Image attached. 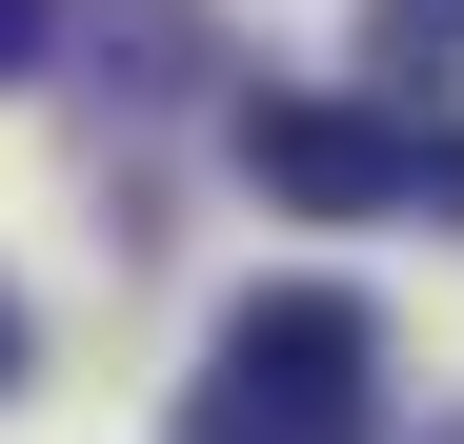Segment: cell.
Listing matches in <instances>:
<instances>
[{"instance_id": "6da1fadb", "label": "cell", "mask_w": 464, "mask_h": 444, "mask_svg": "<svg viewBox=\"0 0 464 444\" xmlns=\"http://www.w3.org/2000/svg\"><path fill=\"white\" fill-rule=\"evenodd\" d=\"M182 444H383V304L363 283H263L222 323Z\"/></svg>"}, {"instance_id": "5b68a950", "label": "cell", "mask_w": 464, "mask_h": 444, "mask_svg": "<svg viewBox=\"0 0 464 444\" xmlns=\"http://www.w3.org/2000/svg\"><path fill=\"white\" fill-rule=\"evenodd\" d=\"M0 384H21V283H0Z\"/></svg>"}, {"instance_id": "3957f363", "label": "cell", "mask_w": 464, "mask_h": 444, "mask_svg": "<svg viewBox=\"0 0 464 444\" xmlns=\"http://www.w3.org/2000/svg\"><path fill=\"white\" fill-rule=\"evenodd\" d=\"M363 41H383V82H404V101H424V82H444V61H464V0H363Z\"/></svg>"}, {"instance_id": "277c9868", "label": "cell", "mask_w": 464, "mask_h": 444, "mask_svg": "<svg viewBox=\"0 0 464 444\" xmlns=\"http://www.w3.org/2000/svg\"><path fill=\"white\" fill-rule=\"evenodd\" d=\"M41 41H61V0H0V82H41Z\"/></svg>"}, {"instance_id": "7a4b0ae2", "label": "cell", "mask_w": 464, "mask_h": 444, "mask_svg": "<svg viewBox=\"0 0 464 444\" xmlns=\"http://www.w3.org/2000/svg\"><path fill=\"white\" fill-rule=\"evenodd\" d=\"M243 182L303 202V222H383V202H424V121H383V101H243Z\"/></svg>"}]
</instances>
